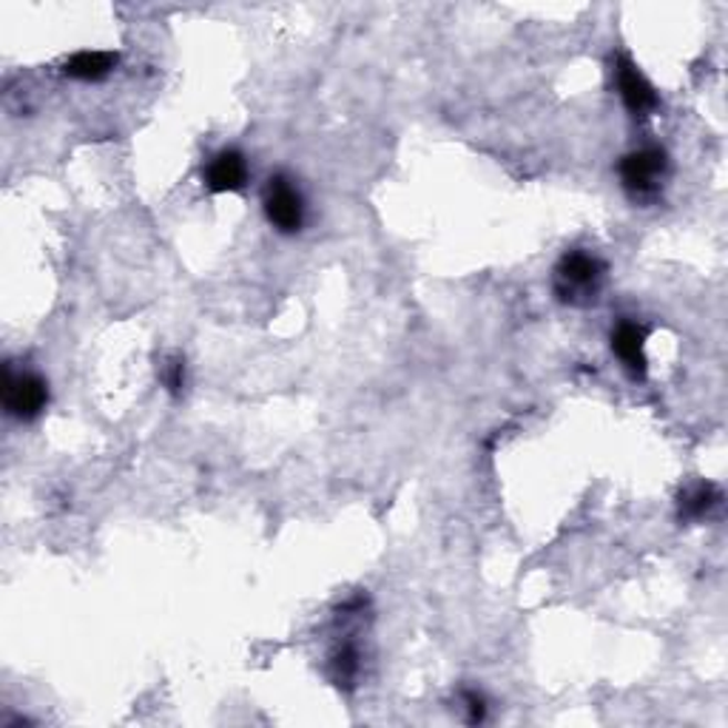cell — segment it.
<instances>
[{
  "label": "cell",
  "instance_id": "cell-10",
  "mask_svg": "<svg viewBox=\"0 0 728 728\" xmlns=\"http://www.w3.org/2000/svg\"><path fill=\"white\" fill-rule=\"evenodd\" d=\"M330 669H334L336 683H345L348 686L356 675H359V652H356L353 644H345L334 652L330 657Z\"/></svg>",
  "mask_w": 728,
  "mask_h": 728
},
{
  "label": "cell",
  "instance_id": "cell-12",
  "mask_svg": "<svg viewBox=\"0 0 728 728\" xmlns=\"http://www.w3.org/2000/svg\"><path fill=\"white\" fill-rule=\"evenodd\" d=\"M464 703H466V711H470V722H481L484 720V700H481L479 695H473V691H466L464 695Z\"/></svg>",
  "mask_w": 728,
  "mask_h": 728
},
{
  "label": "cell",
  "instance_id": "cell-4",
  "mask_svg": "<svg viewBox=\"0 0 728 728\" xmlns=\"http://www.w3.org/2000/svg\"><path fill=\"white\" fill-rule=\"evenodd\" d=\"M49 404V384L38 373L7 370L3 381V407L18 421H34Z\"/></svg>",
  "mask_w": 728,
  "mask_h": 728
},
{
  "label": "cell",
  "instance_id": "cell-11",
  "mask_svg": "<svg viewBox=\"0 0 728 728\" xmlns=\"http://www.w3.org/2000/svg\"><path fill=\"white\" fill-rule=\"evenodd\" d=\"M160 379H163L165 390H168L171 396H180L185 388V361L180 359V356H171V359H165L163 370H160Z\"/></svg>",
  "mask_w": 728,
  "mask_h": 728
},
{
  "label": "cell",
  "instance_id": "cell-2",
  "mask_svg": "<svg viewBox=\"0 0 728 728\" xmlns=\"http://www.w3.org/2000/svg\"><path fill=\"white\" fill-rule=\"evenodd\" d=\"M669 154L663 148H637V152L626 154L617 165L621 185H624L632 203L637 205H652L660 197L663 185L669 180Z\"/></svg>",
  "mask_w": 728,
  "mask_h": 728
},
{
  "label": "cell",
  "instance_id": "cell-8",
  "mask_svg": "<svg viewBox=\"0 0 728 728\" xmlns=\"http://www.w3.org/2000/svg\"><path fill=\"white\" fill-rule=\"evenodd\" d=\"M117 66V54L114 52H78L66 60L63 74L72 80H83V83H94L112 74Z\"/></svg>",
  "mask_w": 728,
  "mask_h": 728
},
{
  "label": "cell",
  "instance_id": "cell-1",
  "mask_svg": "<svg viewBox=\"0 0 728 728\" xmlns=\"http://www.w3.org/2000/svg\"><path fill=\"white\" fill-rule=\"evenodd\" d=\"M606 285V265L595 254L586 250H570L561 256L552 274V290L558 296V303L570 308H589L601 299Z\"/></svg>",
  "mask_w": 728,
  "mask_h": 728
},
{
  "label": "cell",
  "instance_id": "cell-5",
  "mask_svg": "<svg viewBox=\"0 0 728 728\" xmlns=\"http://www.w3.org/2000/svg\"><path fill=\"white\" fill-rule=\"evenodd\" d=\"M615 80L621 100H624V105L635 117H649V114L655 112L657 103H660L655 85L644 78V72H640L629 58H617Z\"/></svg>",
  "mask_w": 728,
  "mask_h": 728
},
{
  "label": "cell",
  "instance_id": "cell-7",
  "mask_svg": "<svg viewBox=\"0 0 728 728\" xmlns=\"http://www.w3.org/2000/svg\"><path fill=\"white\" fill-rule=\"evenodd\" d=\"M612 350L624 368L629 370L632 379L646 376V328L637 322H621L612 334Z\"/></svg>",
  "mask_w": 728,
  "mask_h": 728
},
{
  "label": "cell",
  "instance_id": "cell-3",
  "mask_svg": "<svg viewBox=\"0 0 728 728\" xmlns=\"http://www.w3.org/2000/svg\"><path fill=\"white\" fill-rule=\"evenodd\" d=\"M265 217L279 234H296L305 225V199L294 183L283 174L268 180L265 185Z\"/></svg>",
  "mask_w": 728,
  "mask_h": 728
},
{
  "label": "cell",
  "instance_id": "cell-6",
  "mask_svg": "<svg viewBox=\"0 0 728 728\" xmlns=\"http://www.w3.org/2000/svg\"><path fill=\"white\" fill-rule=\"evenodd\" d=\"M203 180L214 194L243 191L245 183H248V163H245L243 154L228 148V152H219L211 157V163L203 171Z\"/></svg>",
  "mask_w": 728,
  "mask_h": 728
},
{
  "label": "cell",
  "instance_id": "cell-9",
  "mask_svg": "<svg viewBox=\"0 0 728 728\" xmlns=\"http://www.w3.org/2000/svg\"><path fill=\"white\" fill-rule=\"evenodd\" d=\"M720 504V490L715 484H697L680 495V519H703Z\"/></svg>",
  "mask_w": 728,
  "mask_h": 728
}]
</instances>
